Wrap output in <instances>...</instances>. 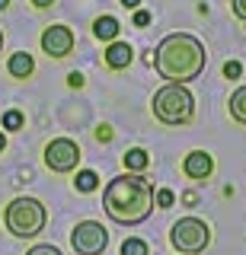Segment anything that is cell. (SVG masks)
I'll use <instances>...</instances> for the list:
<instances>
[{
  "label": "cell",
  "mask_w": 246,
  "mask_h": 255,
  "mask_svg": "<svg viewBox=\"0 0 246 255\" xmlns=\"http://www.w3.org/2000/svg\"><path fill=\"white\" fill-rule=\"evenodd\" d=\"M170 243L179 255H202L211 246V227L198 217H179L170 230Z\"/></svg>",
  "instance_id": "obj_5"
},
{
  "label": "cell",
  "mask_w": 246,
  "mask_h": 255,
  "mask_svg": "<svg viewBox=\"0 0 246 255\" xmlns=\"http://www.w3.org/2000/svg\"><path fill=\"white\" fill-rule=\"evenodd\" d=\"M74 188L83 191V195H90V191L99 188V175L93 172V169H80V172H77V179H74Z\"/></svg>",
  "instance_id": "obj_15"
},
{
  "label": "cell",
  "mask_w": 246,
  "mask_h": 255,
  "mask_svg": "<svg viewBox=\"0 0 246 255\" xmlns=\"http://www.w3.org/2000/svg\"><path fill=\"white\" fill-rule=\"evenodd\" d=\"M118 29H122V26H118L115 16H99V19L93 22V35H96L99 42H115V38H118Z\"/></svg>",
  "instance_id": "obj_12"
},
{
  "label": "cell",
  "mask_w": 246,
  "mask_h": 255,
  "mask_svg": "<svg viewBox=\"0 0 246 255\" xmlns=\"http://www.w3.org/2000/svg\"><path fill=\"white\" fill-rule=\"evenodd\" d=\"M54 0H32V6H38V10H45V6H51Z\"/></svg>",
  "instance_id": "obj_25"
},
{
  "label": "cell",
  "mask_w": 246,
  "mask_h": 255,
  "mask_svg": "<svg viewBox=\"0 0 246 255\" xmlns=\"http://www.w3.org/2000/svg\"><path fill=\"white\" fill-rule=\"evenodd\" d=\"M67 83H70V86H83V77L74 70V74H67Z\"/></svg>",
  "instance_id": "obj_24"
},
{
  "label": "cell",
  "mask_w": 246,
  "mask_h": 255,
  "mask_svg": "<svg viewBox=\"0 0 246 255\" xmlns=\"http://www.w3.org/2000/svg\"><path fill=\"white\" fill-rule=\"evenodd\" d=\"M96 137L99 140H112V128H109V125H99L96 128Z\"/></svg>",
  "instance_id": "obj_22"
},
{
  "label": "cell",
  "mask_w": 246,
  "mask_h": 255,
  "mask_svg": "<svg viewBox=\"0 0 246 255\" xmlns=\"http://www.w3.org/2000/svg\"><path fill=\"white\" fill-rule=\"evenodd\" d=\"M230 10H234L237 19H243V22H246V0H230Z\"/></svg>",
  "instance_id": "obj_21"
},
{
  "label": "cell",
  "mask_w": 246,
  "mask_h": 255,
  "mask_svg": "<svg viewBox=\"0 0 246 255\" xmlns=\"http://www.w3.org/2000/svg\"><path fill=\"white\" fill-rule=\"evenodd\" d=\"M134 22H138V26H147V22H150V13L138 10V13H134Z\"/></svg>",
  "instance_id": "obj_23"
},
{
  "label": "cell",
  "mask_w": 246,
  "mask_h": 255,
  "mask_svg": "<svg viewBox=\"0 0 246 255\" xmlns=\"http://www.w3.org/2000/svg\"><path fill=\"white\" fill-rule=\"evenodd\" d=\"M122 163H125V169H128V172H138V175H144V169L150 166V156H147V150H141V147H131L128 153L122 156Z\"/></svg>",
  "instance_id": "obj_13"
},
{
  "label": "cell",
  "mask_w": 246,
  "mask_h": 255,
  "mask_svg": "<svg viewBox=\"0 0 246 255\" xmlns=\"http://www.w3.org/2000/svg\"><path fill=\"white\" fill-rule=\"evenodd\" d=\"M22 125H26V118H22V112H19V109L3 112V131H19Z\"/></svg>",
  "instance_id": "obj_17"
},
{
  "label": "cell",
  "mask_w": 246,
  "mask_h": 255,
  "mask_svg": "<svg viewBox=\"0 0 246 255\" xmlns=\"http://www.w3.org/2000/svg\"><path fill=\"white\" fill-rule=\"evenodd\" d=\"M122 255H150V249H147V243H144V239L128 236V239L122 243Z\"/></svg>",
  "instance_id": "obj_16"
},
{
  "label": "cell",
  "mask_w": 246,
  "mask_h": 255,
  "mask_svg": "<svg viewBox=\"0 0 246 255\" xmlns=\"http://www.w3.org/2000/svg\"><path fill=\"white\" fill-rule=\"evenodd\" d=\"M45 223H48V211L38 198H13L3 211V227L16 239H35L45 230Z\"/></svg>",
  "instance_id": "obj_4"
},
{
  "label": "cell",
  "mask_w": 246,
  "mask_h": 255,
  "mask_svg": "<svg viewBox=\"0 0 246 255\" xmlns=\"http://www.w3.org/2000/svg\"><path fill=\"white\" fill-rule=\"evenodd\" d=\"M182 172H186L189 179H195V182H205L214 172L211 153L208 150H192V153H186V159H182Z\"/></svg>",
  "instance_id": "obj_9"
},
{
  "label": "cell",
  "mask_w": 246,
  "mask_h": 255,
  "mask_svg": "<svg viewBox=\"0 0 246 255\" xmlns=\"http://www.w3.org/2000/svg\"><path fill=\"white\" fill-rule=\"evenodd\" d=\"M26 255H61V249H54V246H48V243H42V246H32Z\"/></svg>",
  "instance_id": "obj_20"
},
{
  "label": "cell",
  "mask_w": 246,
  "mask_h": 255,
  "mask_svg": "<svg viewBox=\"0 0 246 255\" xmlns=\"http://www.w3.org/2000/svg\"><path fill=\"white\" fill-rule=\"evenodd\" d=\"M131 58H134V51H131L128 42H112V45L106 48V64L112 70H125L131 64Z\"/></svg>",
  "instance_id": "obj_11"
},
{
  "label": "cell",
  "mask_w": 246,
  "mask_h": 255,
  "mask_svg": "<svg viewBox=\"0 0 246 255\" xmlns=\"http://www.w3.org/2000/svg\"><path fill=\"white\" fill-rule=\"evenodd\" d=\"M3 150H6V134L0 131V153H3Z\"/></svg>",
  "instance_id": "obj_27"
},
{
  "label": "cell",
  "mask_w": 246,
  "mask_h": 255,
  "mask_svg": "<svg viewBox=\"0 0 246 255\" xmlns=\"http://www.w3.org/2000/svg\"><path fill=\"white\" fill-rule=\"evenodd\" d=\"M240 74H243V64H240V61H227V64H224V77H227V80H237Z\"/></svg>",
  "instance_id": "obj_19"
},
{
  "label": "cell",
  "mask_w": 246,
  "mask_h": 255,
  "mask_svg": "<svg viewBox=\"0 0 246 255\" xmlns=\"http://www.w3.org/2000/svg\"><path fill=\"white\" fill-rule=\"evenodd\" d=\"M230 118H234L237 125H246V86H237L234 93H230Z\"/></svg>",
  "instance_id": "obj_14"
},
{
  "label": "cell",
  "mask_w": 246,
  "mask_h": 255,
  "mask_svg": "<svg viewBox=\"0 0 246 255\" xmlns=\"http://www.w3.org/2000/svg\"><path fill=\"white\" fill-rule=\"evenodd\" d=\"M0 48H3V32H0Z\"/></svg>",
  "instance_id": "obj_29"
},
{
  "label": "cell",
  "mask_w": 246,
  "mask_h": 255,
  "mask_svg": "<svg viewBox=\"0 0 246 255\" xmlns=\"http://www.w3.org/2000/svg\"><path fill=\"white\" fill-rule=\"evenodd\" d=\"M150 109H154V118L160 125H170V128L189 125L192 115H195V96L182 83H166V86H160V90L154 93Z\"/></svg>",
  "instance_id": "obj_3"
},
{
  "label": "cell",
  "mask_w": 246,
  "mask_h": 255,
  "mask_svg": "<svg viewBox=\"0 0 246 255\" xmlns=\"http://www.w3.org/2000/svg\"><path fill=\"white\" fill-rule=\"evenodd\" d=\"M173 201H176V195H173L170 188L154 191V204H157V207H173Z\"/></svg>",
  "instance_id": "obj_18"
},
{
  "label": "cell",
  "mask_w": 246,
  "mask_h": 255,
  "mask_svg": "<svg viewBox=\"0 0 246 255\" xmlns=\"http://www.w3.org/2000/svg\"><path fill=\"white\" fill-rule=\"evenodd\" d=\"M77 163H80V147H77V140H70V137L48 140V147H45V166H48L51 172H58V175L74 172Z\"/></svg>",
  "instance_id": "obj_7"
},
{
  "label": "cell",
  "mask_w": 246,
  "mask_h": 255,
  "mask_svg": "<svg viewBox=\"0 0 246 255\" xmlns=\"http://www.w3.org/2000/svg\"><path fill=\"white\" fill-rule=\"evenodd\" d=\"M74 45H77V35H74V29L70 26H48L42 32V51L48 54V58H67L70 51H74Z\"/></svg>",
  "instance_id": "obj_8"
},
{
  "label": "cell",
  "mask_w": 246,
  "mask_h": 255,
  "mask_svg": "<svg viewBox=\"0 0 246 255\" xmlns=\"http://www.w3.org/2000/svg\"><path fill=\"white\" fill-rule=\"evenodd\" d=\"M208 51H205L202 38L189 35V32H173L166 35L154 51V70L166 83H192L205 74Z\"/></svg>",
  "instance_id": "obj_2"
},
{
  "label": "cell",
  "mask_w": 246,
  "mask_h": 255,
  "mask_svg": "<svg viewBox=\"0 0 246 255\" xmlns=\"http://www.w3.org/2000/svg\"><path fill=\"white\" fill-rule=\"evenodd\" d=\"M32 70H35V61H32L29 51H16V54H10V61H6V74L16 77V80H29Z\"/></svg>",
  "instance_id": "obj_10"
},
{
  "label": "cell",
  "mask_w": 246,
  "mask_h": 255,
  "mask_svg": "<svg viewBox=\"0 0 246 255\" xmlns=\"http://www.w3.org/2000/svg\"><path fill=\"white\" fill-rule=\"evenodd\" d=\"M154 182L147 175L125 172L115 175L102 191V211L118 227H138L154 214Z\"/></svg>",
  "instance_id": "obj_1"
},
{
  "label": "cell",
  "mask_w": 246,
  "mask_h": 255,
  "mask_svg": "<svg viewBox=\"0 0 246 255\" xmlns=\"http://www.w3.org/2000/svg\"><path fill=\"white\" fill-rule=\"evenodd\" d=\"M138 3H141V0H122V6H125V10H134Z\"/></svg>",
  "instance_id": "obj_26"
},
{
  "label": "cell",
  "mask_w": 246,
  "mask_h": 255,
  "mask_svg": "<svg viewBox=\"0 0 246 255\" xmlns=\"http://www.w3.org/2000/svg\"><path fill=\"white\" fill-rule=\"evenodd\" d=\"M6 6H10V0H0V10H6Z\"/></svg>",
  "instance_id": "obj_28"
},
{
  "label": "cell",
  "mask_w": 246,
  "mask_h": 255,
  "mask_svg": "<svg viewBox=\"0 0 246 255\" xmlns=\"http://www.w3.org/2000/svg\"><path fill=\"white\" fill-rule=\"evenodd\" d=\"M70 246L77 255H102L109 246V230L99 220H80L70 230Z\"/></svg>",
  "instance_id": "obj_6"
}]
</instances>
